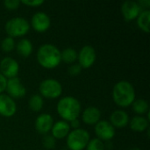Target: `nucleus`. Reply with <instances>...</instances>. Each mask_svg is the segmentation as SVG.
Listing matches in <instances>:
<instances>
[{
  "label": "nucleus",
  "mask_w": 150,
  "mask_h": 150,
  "mask_svg": "<svg viewBox=\"0 0 150 150\" xmlns=\"http://www.w3.org/2000/svg\"><path fill=\"white\" fill-rule=\"evenodd\" d=\"M113 102L121 108L130 106L135 100V90L134 85L126 80H121L116 83L112 92Z\"/></svg>",
  "instance_id": "nucleus-1"
},
{
  "label": "nucleus",
  "mask_w": 150,
  "mask_h": 150,
  "mask_svg": "<svg viewBox=\"0 0 150 150\" xmlns=\"http://www.w3.org/2000/svg\"><path fill=\"white\" fill-rule=\"evenodd\" d=\"M42 145L46 149H54L56 146V140L51 134H45L42 139Z\"/></svg>",
  "instance_id": "nucleus-26"
},
{
  "label": "nucleus",
  "mask_w": 150,
  "mask_h": 150,
  "mask_svg": "<svg viewBox=\"0 0 150 150\" xmlns=\"http://www.w3.org/2000/svg\"><path fill=\"white\" fill-rule=\"evenodd\" d=\"M137 3L142 10H149L150 0H139Z\"/></svg>",
  "instance_id": "nucleus-31"
},
{
  "label": "nucleus",
  "mask_w": 150,
  "mask_h": 150,
  "mask_svg": "<svg viewBox=\"0 0 150 150\" xmlns=\"http://www.w3.org/2000/svg\"><path fill=\"white\" fill-rule=\"evenodd\" d=\"M97 138L102 142H110L115 136V128L108 120H100L94 127Z\"/></svg>",
  "instance_id": "nucleus-8"
},
{
  "label": "nucleus",
  "mask_w": 150,
  "mask_h": 150,
  "mask_svg": "<svg viewBox=\"0 0 150 150\" xmlns=\"http://www.w3.org/2000/svg\"><path fill=\"white\" fill-rule=\"evenodd\" d=\"M17 112V105L13 98L7 94H0V115L10 118Z\"/></svg>",
  "instance_id": "nucleus-12"
},
{
  "label": "nucleus",
  "mask_w": 150,
  "mask_h": 150,
  "mask_svg": "<svg viewBox=\"0 0 150 150\" xmlns=\"http://www.w3.org/2000/svg\"><path fill=\"white\" fill-rule=\"evenodd\" d=\"M61 59L68 64H73L77 60V52L73 47H66L61 51Z\"/></svg>",
  "instance_id": "nucleus-23"
},
{
  "label": "nucleus",
  "mask_w": 150,
  "mask_h": 150,
  "mask_svg": "<svg viewBox=\"0 0 150 150\" xmlns=\"http://www.w3.org/2000/svg\"><path fill=\"white\" fill-rule=\"evenodd\" d=\"M81 103L80 101L72 96H66L59 99L56 111L58 115L66 122H70L78 119L81 113Z\"/></svg>",
  "instance_id": "nucleus-3"
},
{
  "label": "nucleus",
  "mask_w": 150,
  "mask_h": 150,
  "mask_svg": "<svg viewBox=\"0 0 150 150\" xmlns=\"http://www.w3.org/2000/svg\"><path fill=\"white\" fill-rule=\"evenodd\" d=\"M16 47V43L13 38L7 36L1 41V48L4 52L9 53L11 52Z\"/></svg>",
  "instance_id": "nucleus-24"
},
{
  "label": "nucleus",
  "mask_w": 150,
  "mask_h": 150,
  "mask_svg": "<svg viewBox=\"0 0 150 150\" xmlns=\"http://www.w3.org/2000/svg\"><path fill=\"white\" fill-rule=\"evenodd\" d=\"M105 145L104 142H102L98 138L91 139L85 148L86 150H105Z\"/></svg>",
  "instance_id": "nucleus-25"
},
{
  "label": "nucleus",
  "mask_w": 150,
  "mask_h": 150,
  "mask_svg": "<svg viewBox=\"0 0 150 150\" xmlns=\"http://www.w3.org/2000/svg\"><path fill=\"white\" fill-rule=\"evenodd\" d=\"M121 13L125 20L127 21H132L137 18L142 9L140 7L138 3L136 1H131L127 0L125 1L121 4Z\"/></svg>",
  "instance_id": "nucleus-13"
},
{
  "label": "nucleus",
  "mask_w": 150,
  "mask_h": 150,
  "mask_svg": "<svg viewBox=\"0 0 150 150\" xmlns=\"http://www.w3.org/2000/svg\"><path fill=\"white\" fill-rule=\"evenodd\" d=\"M30 25H32L34 31L38 33H44L47 31L51 25L50 17L44 11H37L33 15Z\"/></svg>",
  "instance_id": "nucleus-11"
},
{
  "label": "nucleus",
  "mask_w": 150,
  "mask_h": 150,
  "mask_svg": "<svg viewBox=\"0 0 150 150\" xmlns=\"http://www.w3.org/2000/svg\"><path fill=\"white\" fill-rule=\"evenodd\" d=\"M54 125V119L49 113H40L35 120L34 127L35 130L40 134H47Z\"/></svg>",
  "instance_id": "nucleus-14"
},
{
  "label": "nucleus",
  "mask_w": 150,
  "mask_h": 150,
  "mask_svg": "<svg viewBox=\"0 0 150 150\" xmlns=\"http://www.w3.org/2000/svg\"><path fill=\"white\" fill-rule=\"evenodd\" d=\"M131 150H140V149L139 148H133Z\"/></svg>",
  "instance_id": "nucleus-33"
},
{
  "label": "nucleus",
  "mask_w": 150,
  "mask_h": 150,
  "mask_svg": "<svg viewBox=\"0 0 150 150\" xmlns=\"http://www.w3.org/2000/svg\"><path fill=\"white\" fill-rule=\"evenodd\" d=\"M137 25L139 28L145 32L149 33V22H150V11L149 10H142L139 16L137 17Z\"/></svg>",
  "instance_id": "nucleus-20"
},
{
  "label": "nucleus",
  "mask_w": 150,
  "mask_h": 150,
  "mask_svg": "<svg viewBox=\"0 0 150 150\" xmlns=\"http://www.w3.org/2000/svg\"><path fill=\"white\" fill-rule=\"evenodd\" d=\"M19 72V64L12 57L6 56L0 62V73L7 79L17 77Z\"/></svg>",
  "instance_id": "nucleus-10"
},
{
  "label": "nucleus",
  "mask_w": 150,
  "mask_h": 150,
  "mask_svg": "<svg viewBox=\"0 0 150 150\" xmlns=\"http://www.w3.org/2000/svg\"><path fill=\"white\" fill-rule=\"evenodd\" d=\"M129 115L124 110H115L112 112L110 116V123L112 126L116 128H124L129 124Z\"/></svg>",
  "instance_id": "nucleus-15"
},
{
  "label": "nucleus",
  "mask_w": 150,
  "mask_h": 150,
  "mask_svg": "<svg viewBox=\"0 0 150 150\" xmlns=\"http://www.w3.org/2000/svg\"><path fill=\"white\" fill-rule=\"evenodd\" d=\"M132 105V109L133 111L139 116H144L146 113L149 112V105L147 100L143 99V98H138L133 102Z\"/></svg>",
  "instance_id": "nucleus-21"
},
{
  "label": "nucleus",
  "mask_w": 150,
  "mask_h": 150,
  "mask_svg": "<svg viewBox=\"0 0 150 150\" xmlns=\"http://www.w3.org/2000/svg\"><path fill=\"white\" fill-rule=\"evenodd\" d=\"M5 91L7 95L13 99L22 98L26 94V89L18 76L7 79Z\"/></svg>",
  "instance_id": "nucleus-9"
},
{
  "label": "nucleus",
  "mask_w": 150,
  "mask_h": 150,
  "mask_svg": "<svg viewBox=\"0 0 150 150\" xmlns=\"http://www.w3.org/2000/svg\"><path fill=\"white\" fill-rule=\"evenodd\" d=\"M7 83V78H5L1 73H0V94H2L4 91H5Z\"/></svg>",
  "instance_id": "nucleus-30"
},
{
  "label": "nucleus",
  "mask_w": 150,
  "mask_h": 150,
  "mask_svg": "<svg viewBox=\"0 0 150 150\" xmlns=\"http://www.w3.org/2000/svg\"><path fill=\"white\" fill-rule=\"evenodd\" d=\"M20 3L26 6L39 7L44 4V1L43 0H20Z\"/></svg>",
  "instance_id": "nucleus-29"
},
{
  "label": "nucleus",
  "mask_w": 150,
  "mask_h": 150,
  "mask_svg": "<svg viewBox=\"0 0 150 150\" xmlns=\"http://www.w3.org/2000/svg\"><path fill=\"white\" fill-rule=\"evenodd\" d=\"M38 63L44 69H53L58 67L62 62L60 49L50 43L41 45L37 51Z\"/></svg>",
  "instance_id": "nucleus-2"
},
{
  "label": "nucleus",
  "mask_w": 150,
  "mask_h": 150,
  "mask_svg": "<svg viewBox=\"0 0 150 150\" xmlns=\"http://www.w3.org/2000/svg\"><path fill=\"white\" fill-rule=\"evenodd\" d=\"M66 138L67 147L69 150L85 149L91 140L89 132L83 128H77L70 131Z\"/></svg>",
  "instance_id": "nucleus-4"
},
{
  "label": "nucleus",
  "mask_w": 150,
  "mask_h": 150,
  "mask_svg": "<svg viewBox=\"0 0 150 150\" xmlns=\"http://www.w3.org/2000/svg\"><path fill=\"white\" fill-rule=\"evenodd\" d=\"M44 105V99L40 94H33L28 100V106L34 112H40Z\"/></svg>",
  "instance_id": "nucleus-22"
},
{
  "label": "nucleus",
  "mask_w": 150,
  "mask_h": 150,
  "mask_svg": "<svg viewBox=\"0 0 150 150\" xmlns=\"http://www.w3.org/2000/svg\"><path fill=\"white\" fill-rule=\"evenodd\" d=\"M16 49H17V52L18 54L22 56V57H28L32 52H33V44L31 42L30 40L28 39H21L16 45Z\"/></svg>",
  "instance_id": "nucleus-19"
},
{
  "label": "nucleus",
  "mask_w": 150,
  "mask_h": 150,
  "mask_svg": "<svg viewBox=\"0 0 150 150\" xmlns=\"http://www.w3.org/2000/svg\"><path fill=\"white\" fill-rule=\"evenodd\" d=\"M69 124L70 128H73V130L77 129V128H80V121H79V120H78V119H76V120H74L70 121Z\"/></svg>",
  "instance_id": "nucleus-32"
},
{
  "label": "nucleus",
  "mask_w": 150,
  "mask_h": 150,
  "mask_svg": "<svg viewBox=\"0 0 150 150\" xmlns=\"http://www.w3.org/2000/svg\"><path fill=\"white\" fill-rule=\"evenodd\" d=\"M4 29L8 36L13 39L15 37H22L29 32L30 23L22 17H14L7 20Z\"/></svg>",
  "instance_id": "nucleus-5"
},
{
  "label": "nucleus",
  "mask_w": 150,
  "mask_h": 150,
  "mask_svg": "<svg viewBox=\"0 0 150 150\" xmlns=\"http://www.w3.org/2000/svg\"><path fill=\"white\" fill-rule=\"evenodd\" d=\"M40 95L47 99H55L62 93V83L54 78H47L40 82L39 85Z\"/></svg>",
  "instance_id": "nucleus-6"
},
{
  "label": "nucleus",
  "mask_w": 150,
  "mask_h": 150,
  "mask_svg": "<svg viewBox=\"0 0 150 150\" xmlns=\"http://www.w3.org/2000/svg\"><path fill=\"white\" fill-rule=\"evenodd\" d=\"M82 120L87 125H96L101 120V112L96 106H88L82 112Z\"/></svg>",
  "instance_id": "nucleus-16"
},
{
  "label": "nucleus",
  "mask_w": 150,
  "mask_h": 150,
  "mask_svg": "<svg viewBox=\"0 0 150 150\" xmlns=\"http://www.w3.org/2000/svg\"><path fill=\"white\" fill-rule=\"evenodd\" d=\"M82 67L78 63H73L69 68V74L72 76H78L82 72Z\"/></svg>",
  "instance_id": "nucleus-28"
},
{
  "label": "nucleus",
  "mask_w": 150,
  "mask_h": 150,
  "mask_svg": "<svg viewBox=\"0 0 150 150\" xmlns=\"http://www.w3.org/2000/svg\"><path fill=\"white\" fill-rule=\"evenodd\" d=\"M70 132V127L69 122H66L64 120H59L55 123H54L51 133L52 136L55 140H62L68 136V134Z\"/></svg>",
  "instance_id": "nucleus-17"
},
{
  "label": "nucleus",
  "mask_w": 150,
  "mask_h": 150,
  "mask_svg": "<svg viewBox=\"0 0 150 150\" xmlns=\"http://www.w3.org/2000/svg\"><path fill=\"white\" fill-rule=\"evenodd\" d=\"M129 126L134 132L142 133L149 128V120L145 116L136 115L129 120Z\"/></svg>",
  "instance_id": "nucleus-18"
},
{
  "label": "nucleus",
  "mask_w": 150,
  "mask_h": 150,
  "mask_svg": "<svg viewBox=\"0 0 150 150\" xmlns=\"http://www.w3.org/2000/svg\"><path fill=\"white\" fill-rule=\"evenodd\" d=\"M21 4L20 0H5L4 1V5L7 10H16Z\"/></svg>",
  "instance_id": "nucleus-27"
},
{
  "label": "nucleus",
  "mask_w": 150,
  "mask_h": 150,
  "mask_svg": "<svg viewBox=\"0 0 150 150\" xmlns=\"http://www.w3.org/2000/svg\"><path fill=\"white\" fill-rule=\"evenodd\" d=\"M96 59H97L96 50L91 45L83 46L77 53L78 64L82 67V69L91 68L95 63Z\"/></svg>",
  "instance_id": "nucleus-7"
}]
</instances>
